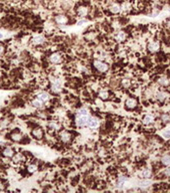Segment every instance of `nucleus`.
<instances>
[{
	"mask_svg": "<svg viewBox=\"0 0 170 193\" xmlns=\"http://www.w3.org/2000/svg\"><path fill=\"white\" fill-rule=\"evenodd\" d=\"M93 66L99 72H105L109 70V65L106 63H104L102 61H98V59L93 61Z\"/></svg>",
	"mask_w": 170,
	"mask_h": 193,
	"instance_id": "nucleus-2",
	"label": "nucleus"
},
{
	"mask_svg": "<svg viewBox=\"0 0 170 193\" xmlns=\"http://www.w3.org/2000/svg\"><path fill=\"white\" fill-rule=\"evenodd\" d=\"M45 41H46L45 37H44L43 35L39 34V35H36V36L33 37L31 43H32V44H34V45H41V44H43Z\"/></svg>",
	"mask_w": 170,
	"mask_h": 193,
	"instance_id": "nucleus-16",
	"label": "nucleus"
},
{
	"mask_svg": "<svg viewBox=\"0 0 170 193\" xmlns=\"http://www.w3.org/2000/svg\"><path fill=\"white\" fill-rule=\"evenodd\" d=\"M162 135H163V137H164L165 139H169V138H170V130L164 131Z\"/></svg>",
	"mask_w": 170,
	"mask_h": 193,
	"instance_id": "nucleus-35",
	"label": "nucleus"
},
{
	"mask_svg": "<svg viewBox=\"0 0 170 193\" xmlns=\"http://www.w3.org/2000/svg\"><path fill=\"white\" fill-rule=\"evenodd\" d=\"M164 174L167 175V176H169V175H170V168L166 169V171H164Z\"/></svg>",
	"mask_w": 170,
	"mask_h": 193,
	"instance_id": "nucleus-37",
	"label": "nucleus"
},
{
	"mask_svg": "<svg viewBox=\"0 0 170 193\" xmlns=\"http://www.w3.org/2000/svg\"><path fill=\"white\" fill-rule=\"evenodd\" d=\"M31 136L35 140H42L44 138V131L41 127H35L31 131Z\"/></svg>",
	"mask_w": 170,
	"mask_h": 193,
	"instance_id": "nucleus-6",
	"label": "nucleus"
},
{
	"mask_svg": "<svg viewBox=\"0 0 170 193\" xmlns=\"http://www.w3.org/2000/svg\"><path fill=\"white\" fill-rule=\"evenodd\" d=\"M122 86L123 88H130L131 86V82L129 81V79H122Z\"/></svg>",
	"mask_w": 170,
	"mask_h": 193,
	"instance_id": "nucleus-30",
	"label": "nucleus"
},
{
	"mask_svg": "<svg viewBox=\"0 0 170 193\" xmlns=\"http://www.w3.org/2000/svg\"><path fill=\"white\" fill-rule=\"evenodd\" d=\"M47 129H48V131H49L50 133H55V132H57V131L60 130V126H59V124L57 123V122L51 121V122L48 123Z\"/></svg>",
	"mask_w": 170,
	"mask_h": 193,
	"instance_id": "nucleus-15",
	"label": "nucleus"
},
{
	"mask_svg": "<svg viewBox=\"0 0 170 193\" xmlns=\"http://www.w3.org/2000/svg\"><path fill=\"white\" fill-rule=\"evenodd\" d=\"M49 59V63L52 64H59L63 61V55L60 54V52H53L49 55L48 57Z\"/></svg>",
	"mask_w": 170,
	"mask_h": 193,
	"instance_id": "nucleus-4",
	"label": "nucleus"
},
{
	"mask_svg": "<svg viewBox=\"0 0 170 193\" xmlns=\"http://www.w3.org/2000/svg\"><path fill=\"white\" fill-rule=\"evenodd\" d=\"M161 120H162V122H164V123H168V122H170V116L168 114H164L161 117Z\"/></svg>",
	"mask_w": 170,
	"mask_h": 193,
	"instance_id": "nucleus-32",
	"label": "nucleus"
},
{
	"mask_svg": "<svg viewBox=\"0 0 170 193\" xmlns=\"http://www.w3.org/2000/svg\"><path fill=\"white\" fill-rule=\"evenodd\" d=\"M140 187H147V186H149L150 185V182L148 180H145V181H141L140 182Z\"/></svg>",
	"mask_w": 170,
	"mask_h": 193,
	"instance_id": "nucleus-33",
	"label": "nucleus"
},
{
	"mask_svg": "<svg viewBox=\"0 0 170 193\" xmlns=\"http://www.w3.org/2000/svg\"><path fill=\"white\" fill-rule=\"evenodd\" d=\"M26 170L29 174H33L38 170V165L36 163H29L26 167Z\"/></svg>",
	"mask_w": 170,
	"mask_h": 193,
	"instance_id": "nucleus-19",
	"label": "nucleus"
},
{
	"mask_svg": "<svg viewBox=\"0 0 170 193\" xmlns=\"http://www.w3.org/2000/svg\"><path fill=\"white\" fill-rule=\"evenodd\" d=\"M127 181V178L125 176H121L118 178V181H117V184H118V186H122L123 184Z\"/></svg>",
	"mask_w": 170,
	"mask_h": 193,
	"instance_id": "nucleus-31",
	"label": "nucleus"
},
{
	"mask_svg": "<svg viewBox=\"0 0 170 193\" xmlns=\"http://www.w3.org/2000/svg\"><path fill=\"white\" fill-rule=\"evenodd\" d=\"M58 137H59V140H60V141L64 144L70 143L71 140H72V134L69 132V131H66V130L61 131V132L59 133Z\"/></svg>",
	"mask_w": 170,
	"mask_h": 193,
	"instance_id": "nucleus-3",
	"label": "nucleus"
},
{
	"mask_svg": "<svg viewBox=\"0 0 170 193\" xmlns=\"http://www.w3.org/2000/svg\"><path fill=\"white\" fill-rule=\"evenodd\" d=\"M4 52H5V45H4L3 43H0V56L3 55Z\"/></svg>",
	"mask_w": 170,
	"mask_h": 193,
	"instance_id": "nucleus-34",
	"label": "nucleus"
},
{
	"mask_svg": "<svg viewBox=\"0 0 170 193\" xmlns=\"http://www.w3.org/2000/svg\"><path fill=\"white\" fill-rule=\"evenodd\" d=\"M161 162H162L163 165L170 166V155H164V156L161 158Z\"/></svg>",
	"mask_w": 170,
	"mask_h": 193,
	"instance_id": "nucleus-28",
	"label": "nucleus"
},
{
	"mask_svg": "<svg viewBox=\"0 0 170 193\" xmlns=\"http://www.w3.org/2000/svg\"><path fill=\"white\" fill-rule=\"evenodd\" d=\"M157 83L162 86H170V79L167 77H160L157 79Z\"/></svg>",
	"mask_w": 170,
	"mask_h": 193,
	"instance_id": "nucleus-17",
	"label": "nucleus"
},
{
	"mask_svg": "<svg viewBox=\"0 0 170 193\" xmlns=\"http://www.w3.org/2000/svg\"><path fill=\"white\" fill-rule=\"evenodd\" d=\"M36 99H38L39 101L41 102L42 104H47L48 102L50 101V96H49V94L48 93H46V92H40V93H38V94L36 95Z\"/></svg>",
	"mask_w": 170,
	"mask_h": 193,
	"instance_id": "nucleus-10",
	"label": "nucleus"
},
{
	"mask_svg": "<svg viewBox=\"0 0 170 193\" xmlns=\"http://www.w3.org/2000/svg\"><path fill=\"white\" fill-rule=\"evenodd\" d=\"M120 6H121V11H129L132 8L131 3L129 1H124Z\"/></svg>",
	"mask_w": 170,
	"mask_h": 193,
	"instance_id": "nucleus-25",
	"label": "nucleus"
},
{
	"mask_svg": "<svg viewBox=\"0 0 170 193\" xmlns=\"http://www.w3.org/2000/svg\"><path fill=\"white\" fill-rule=\"evenodd\" d=\"M62 90V82L60 79H53L51 81V91L54 94H58Z\"/></svg>",
	"mask_w": 170,
	"mask_h": 193,
	"instance_id": "nucleus-5",
	"label": "nucleus"
},
{
	"mask_svg": "<svg viewBox=\"0 0 170 193\" xmlns=\"http://www.w3.org/2000/svg\"><path fill=\"white\" fill-rule=\"evenodd\" d=\"M151 174H152V172H151V169H150V168H145V169H143V171L141 172V176H142L143 179L150 178Z\"/></svg>",
	"mask_w": 170,
	"mask_h": 193,
	"instance_id": "nucleus-24",
	"label": "nucleus"
},
{
	"mask_svg": "<svg viewBox=\"0 0 170 193\" xmlns=\"http://www.w3.org/2000/svg\"><path fill=\"white\" fill-rule=\"evenodd\" d=\"M109 11L111 13H113V14H117V13H119L121 11V6L120 4L118 3H113L112 5L109 6Z\"/></svg>",
	"mask_w": 170,
	"mask_h": 193,
	"instance_id": "nucleus-18",
	"label": "nucleus"
},
{
	"mask_svg": "<svg viewBox=\"0 0 170 193\" xmlns=\"http://www.w3.org/2000/svg\"><path fill=\"white\" fill-rule=\"evenodd\" d=\"M126 37H127V35L124 31H118L115 36V39H116V41H118V43H123V41H125Z\"/></svg>",
	"mask_w": 170,
	"mask_h": 193,
	"instance_id": "nucleus-21",
	"label": "nucleus"
},
{
	"mask_svg": "<svg viewBox=\"0 0 170 193\" xmlns=\"http://www.w3.org/2000/svg\"><path fill=\"white\" fill-rule=\"evenodd\" d=\"M54 20L57 24H59V25H66V24L69 22V18L64 14H58L55 16Z\"/></svg>",
	"mask_w": 170,
	"mask_h": 193,
	"instance_id": "nucleus-9",
	"label": "nucleus"
},
{
	"mask_svg": "<svg viewBox=\"0 0 170 193\" xmlns=\"http://www.w3.org/2000/svg\"><path fill=\"white\" fill-rule=\"evenodd\" d=\"M89 111L85 108H81L76 113V125L78 127H84L87 125L89 119Z\"/></svg>",
	"mask_w": 170,
	"mask_h": 193,
	"instance_id": "nucleus-1",
	"label": "nucleus"
},
{
	"mask_svg": "<svg viewBox=\"0 0 170 193\" xmlns=\"http://www.w3.org/2000/svg\"><path fill=\"white\" fill-rule=\"evenodd\" d=\"M3 37H4V34H3V33H2L1 31H0V39H2Z\"/></svg>",
	"mask_w": 170,
	"mask_h": 193,
	"instance_id": "nucleus-38",
	"label": "nucleus"
},
{
	"mask_svg": "<svg viewBox=\"0 0 170 193\" xmlns=\"http://www.w3.org/2000/svg\"><path fill=\"white\" fill-rule=\"evenodd\" d=\"M109 96H110V94L108 91H101L98 94V97L100 98L101 100H107L108 98H109Z\"/></svg>",
	"mask_w": 170,
	"mask_h": 193,
	"instance_id": "nucleus-27",
	"label": "nucleus"
},
{
	"mask_svg": "<svg viewBox=\"0 0 170 193\" xmlns=\"http://www.w3.org/2000/svg\"><path fill=\"white\" fill-rule=\"evenodd\" d=\"M10 124V121L7 118H4L0 121V128H6Z\"/></svg>",
	"mask_w": 170,
	"mask_h": 193,
	"instance_id": "nucleus-29",
	"label": "nucleus"
},
{
	"mask_svg": "<svg viewBox=\"0 0 170 193\" xmlns=\"http://www.w3.org/2000/svg\"><path fill=\"white\" fill-rule=\"evenodd\" d=\"M87 22V19H82V20H79L77 21V25H82V24H84Z\"/></svg>",
	"mask_w": 170,
	"mask_h": 193,
	"instance_id": "nucleus-36",
	"label": "nucleus"
},
{
	"mask_svg": "<svg viewBox=\"0 0 170 193\" xmlns=\"http://www.w3.org/2000/svg\"><path fill=\"white\" fill-rule=\"evenodd\" d=\"M147 47H148L149 52H152V54L157 52H159V49H160V43L159 41H151V43H149Z\"/></svg>",
	"mask_w": 170,
	"mask_h": 193,
	"instance_id": "nucleus-14",
	"label": "nucleus"
},
{
	"mask_svg": "<svg viewBox=\"0 0 170 193\" xmlns=\"http://www.w3.org/2000/svg\"><path fill=\"white\" fill-rule=\"evenodd\" d=\"M31 105H32L34 108L40 109V108H42V107H43V106H44V104H42L40 101H39L38 99H36V98H35L34 100H32V102H31Z\"/></svg>",
	"mask_w": 170,
	"mask_h": 193,
	"instance_id": "nucleus-26",
	"label": "nucleus"
},
{
	"mask_svg": "<svg viewBox=\"0 0 170 193\" xmlns=\"http://www.w3.org/2000/svg\"><path fill=\"white\" fill-rule=\"evenodd\" d=\"M26 158L25 156H24L22 153H15V155L12 157V161H14L15 163H19V162H22V161H25Z\"/></svg>",
	"mask_w": 170,
	"mask_h": 193,
	"instance_id": "nucleus-20",
	"label": "nucleus"
},
{
	"mask_svg": "<svg viewBox=\"0 0 170 193\" xmlns=\"http://www.w3.org/2000/svg\"><path fill=\"white\" fill-rule=\"evenodd\" d=\"M166 24H167V26H168V27H170V18L168 19V20H167Z\"/></svg>",
	"mask_w": 170,
	"mask_h": 193,
	"instance_id": "nucleus-39",
	"label": "nucleus"
},
{
	"mask_svg": "<svg viewBox=\"0 0 170 193\" xmlns=\"http://www.w3.org/2000/svg\"><path fill=\"white\" fill-rule=\"evenodd\" d=\"M125 107L129 110H133L137 107V100L135 98H128L125 101Z\"/></svg>",
	"mask_w": 170,
	"mask_h": 193,
	"instance_id": "nucleus-13",
	"label": "nucleus"
},
{
	"mask_svg": "<svg viewBox=\"0 0 170 193\" xmlns=\"http://www.w3.org/2000/svg\"><path fill=\"white\" fill-rule=\"evenodd\" d=\"M155 97L159 102H164V101H166L167 98H168V94L165 92H158Z\"/></svg>",
	"mask_w": 170,
	"mask_h": 193,
	"instance_id": "nucleus-23",
	"label": "nucleus"
},
{
	"mask_svg": "<svg viewBox=\"0 0 170 193\" xmlns=\"http://www.w3.org/2000/svg\"><path fill=\"white\" fill-rule=\"evenodd\" d=\"M9 137H10L11 141L15 142V143H19V142H21L24 138L23 134L18 130H15V131H13V132H11Z\"/></svg>",
	"mask_w": 170,
	"mask_h": 193,
	"instance_id": "nucleus-7",
	"label": "nucleus"
},
{
	"mask_svg": "<svg viewBox=\"0 0 170 193\" xmlns=\"http://www.w3.org/2000/svg\"><path fill=\"white\" fill-rule=\"evenodd\" d=\"M99 125H100V121H99L96 117H89L88 122H87V125L86 126L90 129H96L99 127Z\"/></svg>",
	"mask_w": 170,
	"mask_h": 193,
	"instance_id": "nucleus-11",
	"label": "nucleus"
},
{
	"mask_svg": "<svg viewBox=\"0 0 170 193\" xmlns=\"http://www.w3.org/2000/svg\"><path fill=\"white\" fill-rule=\"evenodd\" d=\"M142 121H143V124H144V125H151V124L154 123V116L151 114L146 115V116L143 118Z\"/></svg>",
	"mask_w": 170,
	"mask_h": 193,
	"instance_id": "nucleus-22",
	"label": "nucleus"
},
{
	"mask_svg": "<svg viewBox=\"0 0 170 193\" xmlns=\"http://www.w3.org/2000/svg\"><path fill=\"white\" fill-rule=\"evenodd\" d=\"M1 154L3 157H5V158H12L13 156L15 155V151L13 149L12 147H10V146H7V147H4L3 149L1 151Z\"/></svg>",
	"mask_w": 170,
	"mask_h": 193,
	"instance_id": "nucleus-8",
	"label": "nucleus"
},
{
	"mask_svg": "<svg viewBox=\"0 0 170 193\" xmlns=\"http://www.w3.org/2000/svg\"><path fill=\"white\" fill-rule=\"evenodd\" d=\"M76 14L78 15L79 17L87 16V15L89 14V8H88V6H85V5L79 6L76 9Z\"/></svg>",
	"mask_w": 170,
	"mask_h": 193,
	"instance_id": "nucleus-12",
	"label": "nucleus"
}]
</instances>
